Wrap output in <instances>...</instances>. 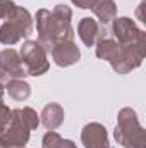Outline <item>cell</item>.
Masks as SVG:
<instances>
[{
    "instance_id": "cell-14",
    "label": "cell",
    "mask_w": 146,
    "mask_h": 148,
    "mask_svg": "<svg viewBox=\"0 0 146 148\" xmlns=\"http://www.w3.org/2000/svg\"><path fill=\"white\" fill-rule=\"evenodd\" d=\"M43 148H76L72 141L69 140H62L57 133H46L43 138Z\"/></svg>"
},
{
    "instance_id": "cell-3",
    "label": "cell",
    "mask_w": 146,
    "mask_h": 148,
    "mask_svg": "<svg viewBox=\"0 0 146 148\" xmlns=\"http://www.w3.org/2000/svg\"><path fill=\"white\" fill-rule=\"evenodd\" d=\"M31 31H33V21L28 10L14 7L0 28V41L3 45H14L23 36H29Z\"/></svg>"
},
{
    "instance_id": "cell-7",
    "label": "cell",
    "mask_w": 146,
    "mask_h": 148,
    "mask_svg": "<svg viewBox=\"0 0 146 148\" xmlns=\"http://www.w3.org/2000/svg\"><path fill=\"white\" fill-rule=\"evenodd\" d=\"M0 67L3 69V73L12 79H19L28 76L26 67L21 60V57L14 52V50H3L0 53Z\"/></svg>"
},
{
    "instance_id": "cell-16",
    "label": "cell",
    "mask_w": 146,
    "mask_h": 148,
    "mask_svg": "<svg viewBox=\"0 0 146 148\" xmlns=\"http://www.w3.org/2000/svg\"><path fill=\"white\" fill-rule=\"evenodd\" d=\"M10 115H12V110H9V107L3 105V102H2V93H0V131L9 124Z\"/></svg>"
},
{
    "instance_id": "cell-1",
    "label": "cell",
    "mask_w": 146,
    "mask_h": 148,
    "mask_svg": "<svg viewBox=\"0 0 146 148\" xmlns=\"http://www.w3.org/2000/svg\"><path fill=\"white\" fill-rule=\"evenodd\" d=\"M38 36L43 48H53L59 43L72 41V28H71V9L65 5L55 7L53 12L40 10L36 14Z\"/></svg>"
},
{
    "instance_id": "cell-5",
    "label": "cell",
    "mask_w": 146,
    "mask_h": 148,
    "mask_svg": "<svg viewBox=\"0 0 146 148\" xmlns=\"http://www.w3.org/2000/svg\"><path fill=\"white\" fill-rule=\"evenodd\" d=\"M21 60L26 66V73L31 76H41L48 71V60L45 48L40 41H26L21 48Z\"/></svg>"
},
{
    "instance_id": "cell-17",
    "label": "cell",
    "mask_w": 146,
    "mask_h": 148,
    "mask_svg": "<svg viewBox=\"0 0 146 148\" xmlns=\"http://www.w3.org/2000/svg\"><path fill=\"white\" fill-rule=\"evenodd\" d=\"M16 5L10 2V0H0V17H7L10 12H12V9H14Z\"/></svg>"
},
{
    "instance_id": "cell-12",
    "label": "cell",
    "mask_w": 146,
    "mask_h": 148,
    "mask_svg": "<svg viewBox=\"0 0 146 148\" xmlns=\"http://www.w3.org/2000/svg\"><path fill=\"white\" fill-rule=\"evenodd\" d=\"M41 117H43V124H45L48 129H55V127L60 126L62 121H64V110H62L59 105L52 103V105H46V107H45Z\"/></svg>"
},
{
    "instance_id": "cell-11",
    "label": "cell",
    "mask_w": 146,
    "mask_h": 148,
    "mask_svg": "<svg viewBox=\"0 0 146 148\" xmlns=\"http://www.w3.org/2000/svg\"><path fill=\"white\" fill-rule=\"evenodd\" d=\"M91 9H93V12L98 16V19L103 24H108L110 21L115 17V12H117L113 0H96Z\"/></svg>"
},
{
    "instance_id": "cell-8",
    "label": "cell",
    "mask_w": 146,
    "mask_h": 148,
    "mask_svg": "<svg viewBox=\"0 0 146 148\" xmlns=\"http://www.w3.org/2000/svg\"><path fill=\"white\" fill-rule=\"evenodd\" d=\"M83 143L86 148H110L108 147V138L107 131L102 124H88L83 129Z\"/></svg>"
},
{
    "instance_id": "cell-4",
    "label": "cell",
    "mask_w": 146,
    "mask_h": 148,
    "mask_svg": "<svg viewBox=\"0 0 146 148\" xmlns=\"http://www.w3.org/2000/svg\"><path fill=\"white\" fill-rule=\"evenodd\" d=\"M29 140V129L23 122L19 110H12L9 124L0 131V148H23Z\"/></svg>"
},
{
    "instance_id": "cell-10",
    "label": "cell",
    "mask_w": 146,
    "mask_h": 148,
    "mask_svg": "<svg viewBox=\"0 0 146 148\" xmlns=\"http://www.w3.org/2000/svg\"><path fill=\"white\" fill-rule=\"evenodd\" d=\"M77 31H79V36L84 41L86 47H93V43H95V40H96V35H98V24L95 23V19L84 17V19L79 23Z\"/></svg>"
},
{
    "instance_id": "cell-2",
    "label": "cell",
    "mask_w": 146,
    "mask_h": 148,
    "mask_svg": "<svg viewBox=\"0 0 146 148\" xmlns=\"http://www.w3.org/2000/svg\"><path fill=\"white\" fill-rule=\"evenodd\" d=\"M115 140L126 148H146L145 131L138 122L132 109H122L119 114V124L115 129Z\"/></svg>"
},
{
    "instance_id": "cell-9",
    "label": "cell",
    "mask_w": 146,
    "mask_h": 148,
    "mask_svg": "<svg viewBox=\"0 0 146 148\" xmlns=\"http://www.w3.org/2000/svg\"><path fill=\"white\" fill-rule=\"evenodd\" d=\"M52 55H53V60H55L59 66H62V67L77 62L79 57H81L77 47L74 45L72 41H64V43L55 45V47L52 48Z\"/></svg>"
},
{
    "instance_id": "cell-15",
    "label": "cell",
    "mask_w": 146,
    "mask_h": 148,
    "mask_svg": "<svg viewBox=\"0 0 146 148\" xmlns=\"http://www.w3.org/2000/svg\"><path fill=\"white\" fill-rule=\"evenodd\" d=\"M19 114H21V119H23V122L28 126V129H29V131H31V129H36V126H38V115H36V112L33 110V109L26 107V109L19 110Z\"/></svg>"
},
{
    "instance_id": "cell-13",
    "label": "cell",
    "mask_w": 146,
    "mask_h": 148,
    "mask_svg": "<svg viewBox=\"0 0 146 148\" xmlns=\"http://www.w3.org/2000/svg\"><path fill=\"white\" fill-rule=\"evenodd\" d=\"M7 90L14 100H26L29 97V84H26L21 79H10L7 83Z\"/></svg>"
},
{
    "instance_id": "cell-6",
    "label": "cell",
    "mask_w": 146,
    "mask_h": 148,
    "mask_svg": "<svg viewBox=\"0 0 146 148\" xmlns=\"http://www.w3.org/2000/svg\"><path fill=\"white\" fill-rule=\"evenodd\" d=\"M96 55H98L100 59L108 60L110 64H112V67H113L117 73H120V74L129 73V67H127V64H126V60H124L122 50H120L119 43H115L113 40H108V38L102 40V41L98 43Z\"/></svg>"
},
{
    "instance_id": "cell-18",
    "label": "cell",
    "mask_w": 146,
    "mask_h": 148,
    "mask_svg": "<svg viewBox=\"0 0 146 148\" xmlns=\"http://www.w3.org/2000/svg\"><path fill=\"white\" fill-rule=\"evenodd\" d=\"M76 5H79V7H83V9H91L93 7V3L96 2V0H72Z\"/></svg>"
}]
</instances>
